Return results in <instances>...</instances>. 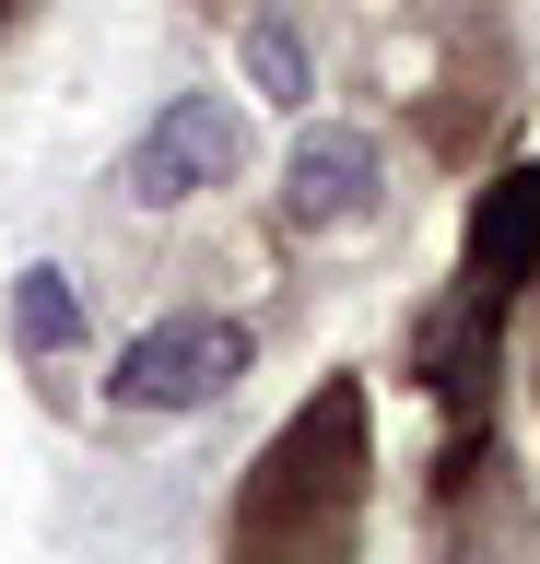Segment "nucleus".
<instances>
[{
	"mask_svg": "<svg viewBox=\"0 0 540 564\" xmlns=\"http://www.w3.org/2000/svg\"><path fill=\"white\" fill-rule=\"evenodd\" d=\"M271 329H283V317L247 306V294H177V306H153L142 329L118 341V365H107V412H130V423L223 412V400L271 365Z\"/></svg>",
	"mask_w": 540,
	"mask_h": 564,
	"instance_id": "f257e3e1",
	"label": "nucleus"
},
{
	"mask_svg": "<svg viewBox=\"0 0 540 564\" xmlns=\"http://www.w3.org/2000/svg\"><path fill=\"white\" fill-rule=\"evenodd\" d=\"M12 352H24V365L95 352V282H82L71 259H36V271L12 282Z\"/></svg>",
	"mask_w": 540,
	"mask_h": 564,
	"instance_id": "f03ea898",
	"label": "nucleus"
},
{
	"mask_svg": "<svg viewBox=\"0 0 540 564\" xmlns=\"http://www.w3.org/2000/svg\"><path fill=\"white\" fill-rule=\"evenodd\" d=\"M36 12H47V0H0V35H12V24H36Z\"/></svg>",
	"mask_w": 540,
	"mask_h": 564,
	"instance_id": "7ed1b4c3",
	"label": "nucleus"
}]
</instances>
